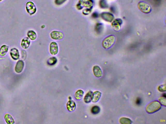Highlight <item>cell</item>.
I'll return each mask as SVG.
<instances>
[{
    "label": "cell",
    "mask_w": 166,
    "mask_h": 124,
    "mask_svg": "<svg viewBox=\"0 0 166 124\" xmlns=\"http://www.w3.org/2000/svg\"><path fill=\"white\" fill-rule=\"evenodd\" d=\"M161 108V105L159 102L154 101L149 103L146 107V111L148 113H152L159 111Z\"/></svg>",
    "instance_id": "cell-1"
},
{
    "label": "cell",
    "mask_w": 166,
    "mask_h": 124,
    "mask_svg": "<svg viewBox=\"0 0 166 124\" xmlns=\"http://www.w3.org/2000/svg\"><path fill=\"white\" fill-rule=\"evenodd\" d=\"M115 40V37L113 35L108 36L103 40L102 46L105 49L109 48L114 44Z\"/></svg>",
    "instance_id": "cell-2"
},
{
    "label": "cell",
    "mask_w": 166,
    "mask_h": 124,
    "mask_svg": "<svg viewBox=\"0 0 166 124\" xmlns=\"http://www.w3.org/2000/svg\"><path fill=\"white\" fill-rule=\"evenodd\" d=\"M138 6L139 10L144 13H149L151 11V7L150 6L145 2H139Z\"/></svg>",
    "instance_id": "cell-3"
},
{
    "label": "cell",
    "mask_w": 166,
    "mask_h": 124,
    "mask_svg": "<svg viewBox=\"0 0 166 124\" xmlns=\"http://www.w3.org/2000/svg\"><path fill=\"white\" fill-rule=\"evenodd\" d=\"M26 10L28 13L30 15L34 14L36 12V8L33 2H29L26 3Z\"/></svg>",
    "instance_id": "cell-4"
},
{
    "label": "cell",
    "mask_w": 166,
    "mask_h": 124,
    "mask_svg": "<svg viewBox=\"0 0 166 124\" xmlns=\"http://www.w3.org/2000/svg\"><path fill=\"white\" fill-rule=\"evenodd\" d=\"M49 51L53 55H57L58 51V45L55 42H52L49 46Z\"/></svg>",
    "instance_id": "cell-5"
},
{
    "label": "cell",
    "mask_w": 166,
    "mask_h": 124,
    "mask_svg": "<svg viewBox=\"0 0 166 124\" xmlns=\"http://www.w3.org/2000/svg\"><path fill=\"white\" fill-rule=\"evenodd\" d=\"M51 38L53 40H61L63 38L64 35L62 32L58 31H52L50 34Z\"/></svg>",
    "instance_id": "cell-6"
},
{
    "label": "cell",
    "mask_w": 166,
    "mask_h": 124,
    "mask_svg": "<svg viewBox=\"0 0 166 124\" xmlns=\"http://www.w3.org/2000/svg\"><path fill=\"white\" fill-rule=\"evenodd\" d=\"M66 107H67V110L70 112H73L76 109V103L73 101H69L67 102Z\"/></svg>",
    "instance_id": "cell-7"
},
{
    "label": "cell",
    "mask_w": 166,
    "mask_h": 124,
    "mask_svg": "<svg viewBox=\"0 0 166 124\" xmlns=\"http://www.w3.org/2000/svg\"><path fill=\"white\" fill-rule=\"evenodd\" d=\"M24 62L22 60H19L17 62L15 68V71L18 73H21L24 69Z\"/></svg>",
    "instance_id": "cell-8"
},
{
    "label": "cell",
    "mask_w": 166,
    "mask_h": 124,
    "mask_svg": "<svg viewBox=\"0 0 166 124\" xmlns=\"http://www.w3.org/2000/svg\"><path fill=\"white\" fill-rule=\"evenodd\" d=\"M101 95V93L99 91H95L94 93H93L91 101L94 103L97 102L100 98Z\"/></svg>",
    "instance_id": "cell-9"
},
{
    "label": "cell",
    "mask_w": 166,
    "mask_h": 124,
    "mask_svg": "<svg viewBox=\"0 0 166 124\" xmlns=\"http://www.w3.org/2000/svg\"><path fill=\"white\" fill-rule=\"evenodd\" d=\"M93 72L94 76L97 78L102 76V73L101 69L98 66H95L93 68Z\"/></svg>",
    "instance_id": "cell-10"
},
{
    "label": "cell",
    "mask_w": 166,
    "mask_h": 124,
    "mask_svg": "<svg viewBox=\"0 0 166 124\" xmlns=\"http://www.w3.org/2000/svg\"><path fill=\"white\" fill-rule=\"evenodd\" d=\"M101 17L103 20L108 22H111L114 18L113 15L108 13H102Z\"/></svg>",
    "instance_id": "cell-11"
},
{
    "label": "cell",
    "mask_w": 166,
    "mask_h": 124,
    "mask_svg": "<svg viewBox=\"0 0 166 124\" xmlns=\"http://www.w3.org/2000/svg\"><path fill=\"white\" fill-rule=\"evenodd\" d=\"M10 55L12 59L15 60H17L20 57L18 50L17 49L15 48L11 49L10 52Z\"/></svg>",
    "instance_id": "cell-12"
},
{
    "label": "cell",
    "mask_w": 166,
    "mask_h": 124,
    "mask_svg": "<svg viewBox=\"0 0 166 124\" xmlns=\"http://www.w3.org/2000/svg\"><path fill=\"white\" fill-rule=\"evenodd\" d=\"M80 2L83 6L89 9L93 7L92 2L90 0H80Z\"/></svg>",
    "instance_id": "cell-13"
},
{
    "label": "cell",
    "mask_w": 166,
    "mask_h": 124,
    "mask_svg": "<svg viewBox=\"0 0 166 124\" xmlns=\"http://www.w3.org/2000/svg\"><path fill=\"white\" fill-rule=\"evenodd\" d=\"M122 23L120 20H116L112 23V26L115 30L118 31L120 28V24Z\"/></svg>",
    "instance_id": "cell-14"
},
{
    "label": "cell",
    "mask_w": 166,
    "mask_h": 124,
    "mask_svg": "<svg viewBox=\"0 0 166 124\" xmlns=\"http://www.w3.org/2000/svg\"><path fill=\"white\" fill-rule=\"evenodd\" d=\"M30 44V41L28 38L26 37L23 39L21 43V46L24 49H27Z\"/></svg>",
    "instance_id": "cell-15"
},
{
    "label": "cell",
    "mask_w": 166,
    "mask_h": 124,
    "mask_svg": "<svg viewBox=\"0 0 166 124\" xmlns=\"http://www.w3.org/2000/svg\"><path fill=\"white\" fill-rule=\"evenodd\" d=\"M92 94L93 92L91 91H89L87 93L84 99L85 103H88L91 102Z\"/></svg>",
    "instance_id": "cell-16"
},
{
    "label": "cell",
    "mask_w": 166,
    "mask_h": 124,
    "mask_svg": "<svg viewBox=\"0 0 166 124\" xmlns=\"http://www.w3.org/2000/svg\"><path fill=\"white\" fill-rule=\"evenodd\" d=\"M4 118L7 124H12L14 123V121L12 116L8 114L5 115Z\"/></svg>",
    "instance_id": "cell-17"
},
{
    "label": "cell",
    "mask_w": 166,
    "mask_h": 124,
    "mask_svg": "<svg viewBox=\"0 0 166 124\" xmlns=\"http://www.w3.org/2000/svg\"><path fill=\"white\" fill-rule=\"evenodd\" d=\"M84 94V91L82 90H78L75 92V97L76 99L80 100L81 99Z\"/></svg>",
    "instance_id": "cell-18"
},
{
    "label": "cell",
    "mask_w": 166,
    "mask_h": 124,
    "mask_svg": "<svg viewBox=\"0 0 166 124\" xmlns=\"http://www.w3.org/2000/svg\"><path fill=\"white\" fill-rule=\"evenodd\" d=\"M27 36L29 38L32 40H36L37 38L36 33L32 30H29L27 33Z\"/></svg>",
    "instance_id": "cell-19"
},
{
    "label": "cell",
    "mask_w": 166,
    "mask_h": 124,
    "mask_svg": "<svg viewBox=\"0 0 166 124\" xmlns=\"http://www.w3.org/2000/svg\"><path fill=\"white\" fill-rule=\"evenodd\" d=\"M8 50V47L6 45H4L0 49V55L4 56L7 54Z\"/></svg>",
    "instance_id": "cell-20"
},
{
    "label": "cell",
    "mask_w": 166,
    "mask_h": 124,
    "mask_svg": "<svg viewBox=\"0 0 166 124\" xmlns=\"http://www.w3.org/2000/svg\"><path fill=\"white\" fill-rule=\"evenodd\" d=\"M119 122L122 124H130L132 122V121L129 118L122 117L120 119Z\"/></svg>",
    "instance_id": "cell-21"
},
{
    "label": "cell",
    "mask_w": 166,
    "mask_h": 124,
    "mask_svg": "<svg viewBox=\"0 0 166 124\" xmlns=\"http://www.w3.org/2000/svg\"><path fill=\"white\" fill-rule=\"evenodd\" d=\"M57 58L55 57H52L48 59L47 63L49 65H55L57 63Z\"/></svg>",
    "instance_id": "cell-22"
},
{
    "label": "cell",
    "mask_w": 166,
    "mask_h": 124,
    "mask_svg": "<svg viewBox=\"0 0 166 124\" xmlns=\"http://www.w3.org/2000/svg\"><path fill=\"white\" fill-rule=\"evenodd\" d=\"M91 111L92 113L93 114H97L100 112V108L97 106H94L92 108Z\"/></svg>",
    "instance_id": "cell-23"
},
{
    "label": "cell",
    "mask_w": 166,
    "mask_h": 124,
    "mask_svg": "<svg viewBox=\"0 0 166 124\" xmlns=\"http://www.w3.org/2000/svg\"><path fill=\"white\" fill-rule=\"evenodd\" d=\"M158 90L160 92H165L166 91V84H165L159 86L158 87Z\"/></svg>",
    "instance_id": "cell-24"
},
{
    "label": "cell",
    "mask_w": 166,
    "mask_h": 124,
    "mask_svg": "<svg viewBox=\"0 0 166 124\" xmlns=\"http://www.w3.org/2000/svg\"><path fill=\"white\" fill-rule=\"evenodd\" d=\"M159 100L160 103L162 105L166 106V100L165 97H161L159 99Z\"/></svg>",
    "instance_id": "cell-25"
},
{
    "label": "cell",
    "mask_w": 166,
    "mask_h": 124,
    "mask_svg": "<svg viewBox=\"0 0 166 124\" xmlns=\"http://www.w3.org/2000/svg\"><path fill=\"white\" fill-rule=\"evenodd\" d=\"M100 5L102 8H104L107 7V3H106L105 1L104 0H101L100 3Z\"/></svg>",
    "instance_id": "cell-26"
},
{
    "label": "cell",
    "mask_w": 166,
    "mask_h": 124,
    "mask_svg": "<svg viewBox=\"0 0 166 124\" xmlns=\"http://www.w3.org/2000/svg\"><path fill=\"white\" fill-rule=\"evenodd\" d=\"M67 0H55V3L57 5H61L63 3Z\"/></svg>",
    "instance_id": "cell-27"
},
{
    "label": "cell",
    "mask_w": 166,
    "mask_h": 124,
    "mask_svg": "<svg viewBox=\"0 0 166 124\" xmlns=\"http://www.w3.org/2000/svg\"><path fill=\"white\" fill-rule=\"evenodd\" d=\"M90 12V9H86L85 10H84L83 11V13L84 15H88V14Z\"/></svg>",
    "instance_id": "cell-28"
},
{
    "label": "cell",
    "mask_w": 166,
    "mask_h": 124,
    "mask_svg": "<svg viewBox=\"0 0 166 124\" xmlns=\"http://www.w3.org/2000/svg\"><path fill=\"white\" fill-rule=\"evenodd\" d=\"M136 103L138 105H140L141 103V100L140 98H138L137 99Z\"/></svg>",
    "instance_id": "cell-29"
},
{
    "label": "cell",
    "mask_w": 166,
    "mask_h": 124,
    "mask_svg": "<svg viewBox=\"0 0 166 124\" xmlns=\"http://www.w3.org/2000/svg\"><path fill=\"white\" fill-rule=\"evenodd\" d=\"M93 16H94V17H97V15L96 14L94 13V14H93Z\"/></svg>",
    "instance_id": "cell-30"
},
{
    "label": "cell",
    "mask_w": 166,
    "mask_h": 124,
    "mask_svg": "<svg viewBox=\"0 0 166 124\" xmlns=\"http://www.w3.org/2000/svg\"><path fill=\"white\" fill-rule=\"evenodd\" d=\"M2 0H0V2H1V1H2Z\"/></svg>",
    "instance_id": "cell-31"
}]
</instances>
